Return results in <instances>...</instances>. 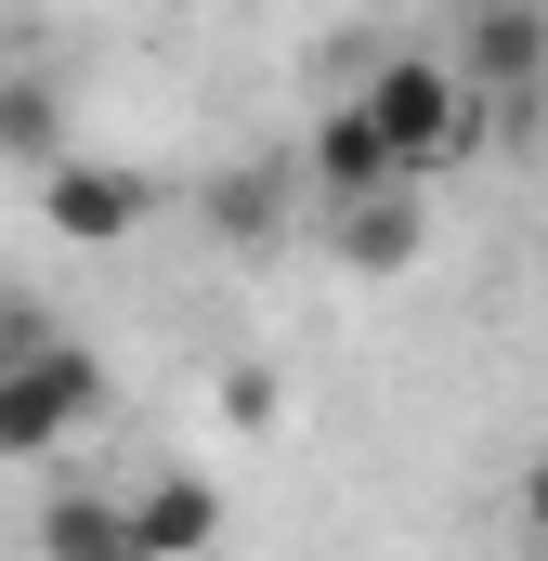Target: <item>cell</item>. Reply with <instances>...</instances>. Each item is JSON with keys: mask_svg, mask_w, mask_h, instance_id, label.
<instances>
[{"mask_svg": "<svg viewBox=\"0 0 548 561\" xmlns=\"http://www.w3.org/2000/svg\"><path fill=\"white\" fill-rule=\"evenodd\" d=\"M105 405V366L79 340H13L0 353V457H66V431Z\"/></svg>", "mask_w": 548, "mask_h": 561, "instance_id": "6da1fadb", "label": "cell"}, {"mask_svg": "<svg viewBox=\"0 0 548 561\" xmlns=\"http://www.w3.org/2000/svg\"><path fill=\"white\" fill-rule=\"evenodd\" d=\"M353 105L392 131V157H406V170H431V157H457V144L483 131L470 79H457V66H431V53H379V79H366Z\"/></svg>", "mask_w": 548, "mask_h": 561, "instance_id": "7a4b0ae2", "label": "cell"}, {"mask_svg": "<svg viewBox=\"0 0 548 561\" xmlns=\"http://www.w3.org/2000/svg\"><path fill=\"white\" fill-rule=\"evenodd\" d=\"M39 209H53L66 249H118L144 209H157V183H144L132 157H66V170H39Z\"/></svg>", "mask_w": 548, "mask_h": 561, "instance_id": "3957f363", "label": "cell"}, {"mask_svg": "<svg viewBox=\"0 0 548 561\" xmlns=\"http://www.w3.org/2000/svg\"><path fill=\"white\" fill-rule=\"evenodd\" d=\"M313 183H327L340 209H379V196H406V157H392V131H379L366 105H327V118H313Z\"/></svg>", "mask_w": 548, "mask_h": 561, "instance_id": "277c9868", "label": "cell"}, {"mask_svg": "<svg viewBox=\"0 0 548 561\" xmlns=\"http://www.w3.org/2000/svg\"><path fill=\"white\" fill-rule=\"evenodd\" d=\"M457 79H470V105L536 92L548 79V13H470V26H457Z\"/></svg>", "mask_w": 548, "mask_h": 561, "instance_id": "5b68a950", "label": "cell"}, {"mask_svg": "<svg viewBox=\"0 0 548 561\" xmlns=\"http://www.w3.org/2000/svg\"><path fill=\"white\" fill-rule=\"evenodd\" d=\"M209 536H222V483H209V470H157L132 496V549L144 561H196Z\"/></svg>", "mask_w": 548, "mask_h": 561, "instance_id": "8992f818", "label": "cell"}, {"mask_svg": "<svg viewBox=\"0 0 548 561\" xmlns=\"http://www.w3.org/2000/svg\"><path fill=\"white\" fill-rule=\"evenodd\" d=\"M39 561H144V549H132V496L66 483V496L39 510Z\"/></svg>", "mask_w": 548, "mask_h": 561, "instance_id": "52a82bcc", "label": "cell"}, {"mask_svg": "<svg viewBox=\"0 0 548 561\" xmlns=\"http://www.w3.org/2000/svg\"><path fill=\"white\" fill-rule=\"evenodd\" d=\"M340 262H353V275H406V262H418V209H406V196L340 209Z\"/></svg>", "mask_w": 548, "mask_h": 561, "instance_id": "ba28073f", "label": "cell"}, {"mask_svg": "<svg viewBox=\"0 0 548 561\" xmlns=\"http://www.w3.org/2000/svg\"><path fill=\"white\" fill-rule=\"evenodd\" d=\"M0 144L39 157V170H66V118H53V92H0Z\"/></svg>", "mask_w": 548, "mask_h": 561, "instance_id": "9c48e42d", "label": "cell"}, {"mask_svg": "<svg viewBox=\"0 0 548 561\" xmlns=\"http://www.w3.org/2000/svg\"><path fill=\"white\" fill-rule=\"evenodd\" d=\"M222 419H236V431H274V419H287V379H274V366H222Z\"/></svg>", "mask_w": 548, "mask_h": 561, "instance_id": "30bf717a", "label": "cell"}, {"mask_svg": "<svg viewBox=\"0 0 548 561\" xmlns=\"http://www.w3.org/2000/svg\"><path fill=\"white\" fill-rule=\"evenodd\" d=\"M274 222V170H222V236H262Z\"/></svg>", "mask_w": 548, "mask_h": 561, "instance_id": "8fae6325", "label": "cell"}, {"mask_svg": "<svg viewBox=\"0 0 548 561\" xmlns=\"http://www.w3.org/2000/svg\"><path fill=\"white\" fill-rule=\"evenodd\" d=\"M510 523H523V549L548 561V457H536V470H523V496H510Z\"/></svg>", "mask_w": 548, "mask_h": 561, "instance_id": "7c38bea8", "label": "cell"}]
</instances>
